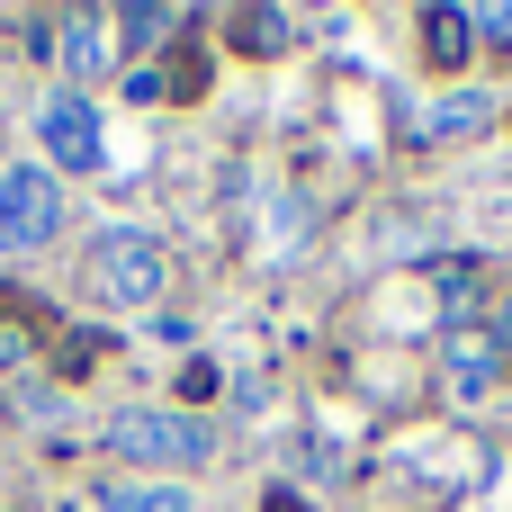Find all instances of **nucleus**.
<instances>
[{
	"instance_id": "nucleus-6",
	"label": "nucleus",
	"mask_w": 512,
	"mask_h": 512,
	"mask_svg": "<svg viewBox=\"0 0 512 512\" xmlns=\"http://www.w3.org/2000/svg\"><path fill=\"white\" fill-rule=\"evenodd\" d=\"M63 72H72V81H99V72H108V18H99V9H72V18H63Z\"/></svg>"
},
{
	"instance_id": "nucleus-8",
	"label": "nucleus",
	"mask_w": 512,
	"mask_h": 512,
	"mask_svg": "<svg viewBox=\"0 0 512 512\" xmlns=\"http://www.w3.org/2000/svg\"><path fill=\"white\" fill-rule=\"evenodd\" d=\"M477 126H486V99H468V90H459V99H441V108L423 117V135H432V144H450V135H477Z\"/></svg>"
},
{
	"instance_id": "nucleus-4",
	"label": "nucleus",
	"mask_w": 512,
	"mask_h": 512,
	"mask_svg": "<svg viewBox=\"0 0 512 512\" xmlns=\"http://www.w3.org/2000/svg\"><path fill=\"white\" fill-rule=\"evenodd\" d=\"M36 144H45V162L54 171H99V108L81 99V90H54L45 99V117H36Z\"/></svg>"
},
{
	"instance_id": "nucleus-10",
	"label": "nucleus",
	"mask_w": 512,
	"mask_h": 512,
	"mask_svg": "<svg viewBox=\"0 0 512 512\" xmlns=\"http://www.w3.org/2000/svg\"><path fill=\"white\" fill-rule=\"evenodd\" d=\"M495 342H504V351H512V306H504V315H495Z\"/></svg>"
},
{
	"instance_id": "nucleus-2",
	"label": "nucleus",
	"mask_w": 512,
	"mask_h": 512,
	"mask_svg": "<svg viewBox=\"0 0 512 512\" xmlns=\"http://www.w3.org/2000/svg\"><path fill=\"white\" fill-rule=\"evenodd\" d=\"M108 450L135 468H198L216 450V432L198 414H171V405H126V414H108Z\"/></svg>"
},
{
	"instance_id": "nucleus-7",
	"label": "nucleus",
	"mask_w": 512,
	"mask_h": 512,
	"mask_svg": "<svg viewBox=\"0 0 512 512\" xmlns=\"http://www.w3.org/2000/svg\"><path fill=\"white\" fill-rule=\"evenodd\" d=\"M423 36H432V54H441V63H459V54H468V36H477V9H432V18H423Z\"/></svg>"
},
{
	"instance_id": "nucleus-5",
	"label": "nucleus",
	"mask_w": 512,
	"mask_h": 512,
	"mask_svg": "<svg viewBox=\"0 0 512 512\" xmlns=\"http://www.w3.org/2000/svg\"><path fill=\"white\" fill-rule=\"evenodd\" d=\"M90 512H198V495L189 486H153V477H108L90 495Z\"/></svg>"
},
{
	"instance_id": "nucleus-11",
	"label": "nucleus",
	"mask_w": 512,
	"mask_h": 512,
	"mask_svg": "<svg viewBox=\"0 0 512 512\" xmlns=\"http://www.w3.org/2000/svg\"><path fill=\"white\" fill-rule=\"evenodd\" d=\"M63 512H90V504H63Z\"/></svg>"
},
{
	"instance_id": "nucleus-1",
	"label": "nucleus",
	"mask_w": 512,
	"mask_h": 512,
	"mask_svg": "<svg viewBox=\"0 0 512 512\" xmlns=\"http://www.w3.org/2000/svg\"><path fill=\"white\" fill-rule=\"evenodd\" d=\"M90 288H99L108 306H126V315L162 306V288H171V252H162V234H144V225H108V234L90 243Z\"/></svg>"
},
{
	"instance_id": "nucleus-3",
	"label": "nucleus",
	"mask_w": 512,
	"mask_h": 512,
	"mask_svg": "<svg viewBox=\"0 0 512 512\" xmlns=\"http://www.w3.org/2000/svg\"><path fill=\"white\" fill-rule=\"evenodd\" d=\"M63 234V180L45 162H9L0 171V261H27Z\"/></svg>"
},
{
	"instance_id": "nucleus-9",
	"label": "nucleus",
	"mask_w": 512,
	"mask_h": 512,
	"mask_svg": "<svg viewBox=\"0 0 512 512\" xmlns=\"http://www.w3.org/2000/svg\"><path fill=\"white\" fill-rule=\"evenodd\" d=\"M171 27H180L171 9H126V18H117V36H126L135 54H153V36H171Z\"/></svg>"
}]
</instances>
